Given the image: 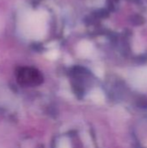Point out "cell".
Listing matches in <instances>:
<instances>
[{
	"label": "cell",
	"mask_w": 147,
	"mask_h": 148,
	"mask_svg": "<svg viewBox=\"0 0 147 148\" xmlns=\"http://www.w3.org/2000/svg\"><path fill=\"white\" fill-rule=\"evenodd\" d=\"M58 148H71V145L67 139H62L58 145Z\"/></svg>",
	"instance_id": "obj_2"
},
{
	"label": "cell",
	"mask_w": 147,
	"mask_h": 148,
	"mask_svg": "<svg viewBox=\"0 0 147 148\" xmlns=\"http://www.w3.org/2000/svg\"><path fill=\"white\" fill-rule=\"evenodd\" d=\"M90 95H91V99L93 101H102L104 99V96H103L102 92H101V91H99L97 89L94 90V91H93L90 94Z\"/></svg>",
	"instance_id": "obj_1"
}]
</instances>
